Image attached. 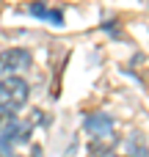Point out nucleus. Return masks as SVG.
<instances>
[{
    "instance_id": "nucleus-1",
    "label": "nucleus",
    "mask_w": 149,
    "mask_h": 157,
    "mask_svg": "<svg viewBox=\"0 0 149 157\" xmlns=\"http://www.w3.org/2000/svg\"><path fill=\"white\" fill-rule=\"evenodd\" d=\"M28 97H30V86L22 77L11 75V77L0 80V108H6V110L14 113V110H19V108L28 105Z\"/></svg>"
},
{
    "instance_id": "nucleus-2",
    "label": "nucleus",
    "mask_w": 149,
    "mask_h": 157,
    "mask_svg": "<svg viewBox=\"0 0 149 157\" xmlns=\"http://www.w3.org/2000/svg\"><path fill=\"white\" fill-rule=\"evenodd\" d=\"M30 63H33V55L25 47L3 50L0 52V77H11L17 72H25V69H30Z\"/></svg>"
},
{
    "instance_id": "nucleus-3",
    "label": "nucleus",
    "mask_w": 149,
    "mask_h": 157,
    "mask_svg": "<svg viewBox=\"0 0 149 157\" xmlns=\"http://www.w3.org/2000/svg\"><path fill=\"white\" fill-rule=\"evenodd\" d=\"M86 132L91 135V141L97 146H102V144L111 146L113 144V119L105 116V113H94V116L86 119Z\"/></svg>"
},
{
    "instance_id": "nucleus-4",
    "label": "nucleus",
    "mask_w": 149,
    "mask_h": 157,
    "mask_svg": "<svg viewBox=\"0 0 149 157\" xmlns=\"http://www.w3.org/2000/svg\"><path fill=\"white\" fill-rule=\"evenodd\" d=\"M28 14L41 17V19H50L53 25H61V22H64V14H61L58 8H47L44 3H30V6H28Z\"/></svg>"
},
{
    "instance_id": "nucleus-5",
    "label": "nucleus",
    "mask_w": 149,
    "mask_h": 157,
    "mask_svg": "<svg viewBox=\"0 0 149 157\" xmlns=\"http://www.w3.org/2000/svg\"><path fill=\"white\" fill-rule=\"evenodd\" d=\"M14 121H17V116L11 113V110H6V108H0V138L14 127Z\"/></svg>"
},
{
    "instance_id": "nucleus-6",
    "label": "nucleus",
    "mask_w": 149,
    "mask_h": 157,
    "mask_svg": "<svg viewBox=\"0 0 149 157\" xmlns=\"http://www.w3.org/2000/svg\"><path fill=\"white\" fill-rule=\"evenodd\" d=\"M0 157H11V155H8V152H0Z\"/></svg>"
}]
</instances>
